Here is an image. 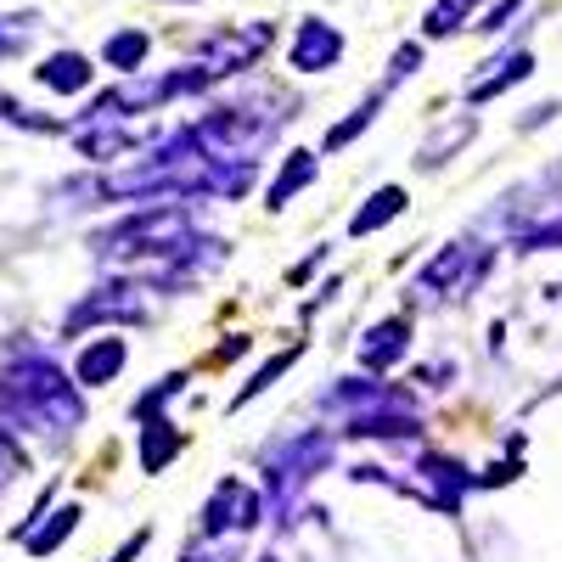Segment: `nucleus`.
Segmentation results:
<instances>
[{
    "mask_svg": "<svg viewBox=\"0 0 562 562\" xmlns=\"http://www.w3.org/2000/svg\"><path fill=\"white\" fill-rule=\"evenodd\" d=\"M333 461V439L326 434H299L276 450L270 461V512H293V501L304 495V484Z\"/></svg>",
    "mask_w": 562,
    "mask_h": 562,
    "instance_id": "obj_1",
    "label": "nucleus"
},
{
    "mask_svg": "<svg viewBox=\"0 0 562 562\" xmlns=\"http://www.w3.org/2000/svg\"><path fill=\"white\" fill-rule=\"evenodd\" d=\"M265 518V501L254 484H237V479H220L209 506H203V535L220 540V535H248L254 524Z\"/></svg>",
    "mask_w": 562,
    "mask_h": 562,
    "instance_id": "obj_2",
    "label": "nucleus"
},
{
    "mask_svg": "<svg viewBox=\"0 0 562 562\" xmlns=\"http://www.w3.org/2000/svg\"><path fill=\"white\" fill-rule=\"evenodd\" d=\"M338 57H344V34L333 23H321V18H304L299 34H293V45H288V68L326 74V68H338Z\"/></svg>",
    "mask_w": 562,
    "mask_h": 562,
    "instance_id": "obj_3",
    "label": "nucleus"
},
{
    "mask_svg": "<svg viewBox=\"0 0 562 562\" xmlns=\"http://www.w3.org/2000/svg\"><path fill=\"white\" fill-rule=\"evenodd\" d=\"M484 68H490V74L467 79V102H495L501 90L524 85V79L535 74V57H529V52H512V57H495V63H484Z\"/></svg>",
    "mask_w": 562,
    "mask_h": 562,
    "instance_id": "obj_4",
    "label": "nucleus"
},
{
    "mask_svg": "<svg viewBox=\"0 0 562 562\" xmlns=\"http://www.w3.org/2000/svg\"><path fill=\"white\" fill-rule=\"evenodd\" d=\"M405 349H411V321H405V315L378 321V326H371V333L360 338V360H366L371 371H383V366L405 360Z\"/></svg>",
    "mask_w": 562,
    "mask_h": 562,
    "instance_id": "obj_5",
    "label": "nucleus"
},
{
    "mask_svg": "<svg viewBox=\"0 0 562 562\" xmlns=\"http://www.w3.org/2000/svg\"><path fill=\"white\" fill-rule=\"evenodd\" d=\"M315 175H321V158H315V153H288V164H281L276 180H270L265 203H270V209H288L304 186H315Z\"/></svg>",
    "mask_w": 562,
    "mask_h": 562,
    "instance_id": "obj_6",
    "label": "nucleus"
},
{
    "mask_svg": "<svg viewBox=\"0 0 562 562\" xmlns=\"http://www.w3.org/2000/svg\"><path fill=\"white\" fill-rule=\"evenodd\" d=\"M124 338H102V344H90L85 355H79V383L85 389H102V383H113L119 371H124Z\"/></svg>",
    "mask_w": 562,
    "mask_h": 562,
    "instance_id": "obj_7",
    "label": "nucleus"
},
{
    "mask_svg": "<svg viewBox=\"0 0 562 562\" xmlns=\"http://www.w3.org/2000/svg\"><path fill=\"white\" fill-rule=\"evenodd\" d=\"M405 214V186H383V192H371L366 209H355L349 220V237H371V231H383L389 220Z\"/></svg>",
    "mask_w": 562,
    "mask_h": 562,
    "instance_id": "obj_8",
    "label": "nucleus"
},
{
    "mask_svg": "<svg viewBox=\"0 0 562 562\" xmlns=\"http://www.w3.org/2000/svg\"><path fill=\"white\" fill-rule=\"evenodd\" d=\"M383 97H389V90H378V97H366V102H360V108H355L344 124H333V130H326V140H321V147H326V153H344V147H349V140H355L360 130H371V124H378V113H383Z\"/></svg>",
    "mask_w": 562,
    "mask_h": 562,
    "instance_id": "obj_9",
    "label": "nucleus"
},
{
    "mask_svg": "<svg viewBox=\"0 0 562 562\" xmlns=\"http://www.w3.org/2000/svg\"><path fill=\"white\" fill-rule=\"evenodd\" d=\"M90 74H97V68H90L85 57L63 52V57H52V63L40 68V85H52V90H63V97H74V90H85V85H90Z\"/></svg>",
    "mask_w": 562,
    "mask_h": 562,
    "instance_id": "obj_10",
    "label": "nucleus"
},
{
    "mask_svg": "<svg viewBox=\"0 0 562 562\" xmlns=\"http://www.w3.org/2000/svg\"><path fill=\"white\" fill-rule=\"evenodd\" d=\"M473 12H479V0H434L428 18H422V34H428V40H450Z\"/></svg>",
    "mask_w": 562,
    "mask_h": 562,
    "instance_id": "obj_11",
    "label": "nucleus"
},
{
    "mask_svg": "<svg viewBox=\"0 0 562 562\" xmlns=\"http://www.w3.org/2000/svg\"><path fill=\"white\" fill-rule=\"evenodd\" d=\"M180 445H186V439L169 428V422L153 416V422H147V434H140V467H147V473H164V461H169Z\"/></svg>",
    "mask_w": 562,
    "mask_h": 562,
    "instance_id": "obj_12",
    "label": "nucleus"
},
{
    "mask_svg": "<svg viewBox=\"0 0 562 562\" xmlns=\"http://www.w3.org/2000/svg\"><path fill=\"white\" fill-rule=\"evenodd\" d=\"M140 57H147V34H140V29H124V34H113V40L102 45V63L119 68V74L140 68Z\"/></svg>",
    "mask_w": 562,
    "mask_h": 562,
    "instance_id": "obj_13",
    "label": "nucleus"
},
{
    "mask_svg": "<svg viewBox=\"0 0 562 562\" xmlns=\"http://www.w3.org/2000/svg\"><path fill=\"white\" fill-rule=\"evenodd\" d=\"M293 360H299V344H293V349H281V355H276V360H265V366H259V371H254V383H248V389H243V394H237V400H231V405H248V400H254V394H265V389H270V383H276V378H281V371H288V366H293Z\"/></svg>",
    "mask_w": 562,
    "mask_h": 562,
    "instance_id": "obj_14",
    "label": "nucleus"
},
{
    "mask_svg": "<svg viewBox=\"0 0 562 562\" xmlns=\"http://www.w3.org/2000/svg\"><path fill=\"white\" fill-rule=\"evenodd\" d=\"M422 63H428V52H422V45H416V40H405V45H400V52H394V63H389V85H400V79H411V74L422 68ZM389 85H383V90H389Z\"/></svg>",
    "mask_w": 562,
    "mask_h": 562,
    "instance_id": "obj_15",
    "label": "nucleus"
},
{
    "mask_svg": "<svg viewBox=\"0 0 562 562\" xmlns=\"http://www.w3.org/2000/svg\"><path fill=\"white\" fill-rule=\"evenodd\" d=\"M74 518H79V512H74V506H68V512H57V524H52V529H45V535H34L29 546H34V551L45 557V551H52L57 540H68V529H74Z\"/></svg>",
    "mask_w": 562,
    "mask_h": 562,
    "instance_id": "obj_16",
    "label": "nucleus"
},
{
    "mask_svg": "<svg viewBox=\"0 0 562 562\" xmlns=\"http://www.w3.org/2000/svg\"><path fill=\"white\" fill-rule=\"evenodd\" d=\"M518 12H524V0H501V7H490V12H484V23H479V29H484V34H501Z\"/></svg>",
    "mask_w": 562,
    "mask_h": 562,
    "instance_id": "obj_17",
    "label": "nucleus"
},
{
    "mask_svg": "<svg viewBox=\"0 0 562 562\" xmlns=\"http://www.w3.org/2000/svg\"><path fill=\"white\" fill-rule=\"evenodd\" d=\"M140 546H147V535H135V540H124V551H119V557H113V562H130V557H135V551H140Z\"/></svg>",
    "mask_w": 562,
    "mask_h": 562,
    "instance_id": "obj_18",
    "label": "nucleus"
}]
</instances>
